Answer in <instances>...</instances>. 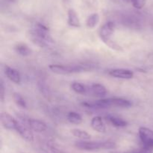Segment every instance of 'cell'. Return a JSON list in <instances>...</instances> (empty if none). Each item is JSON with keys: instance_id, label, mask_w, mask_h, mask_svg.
<instances>
[{"instance_id": "obj_1", "label": "cell", "mask_w": 153, "mask_h": 153, "mask_svg": "<svg viewBox=\"0 0 153 153\" xmlns=\"http://www.w3.org/2000/svg\"><path fill=\"white\" fill-rule=\"evenodd\" d=\"M30 40L40 47H46L54 43L48 27L41 23H37L28 31Z\"/></svg>"}, {"instance_id": "obj_2", "label": "cell", "mask_w": 153, "mask_h": 153, "mask_svg": "<svg viewBox=\"0 0 153 153\" xmlns=\"http://www.w3.org/2000/svg\"><path fill=\"white\" fill-rule=\"evenodd\" d=\"M84 106L94 109H104V108L115 106V107H129L131 106V102L123 98H110L101 99L93 102H83Z\"/></svg>"}, {"instance_id": "obj_3", "label": "cell", "mask_w": 153, "mask_h": 153, "mask_svg": "<svg viewBox=\"0 0 153 153\" xmlns=\"http://www.w3.org/2000/svg\"><path fill=\"white\" fill-rule=\"evenodd\" d=\"M95 65L93 64H52L49 66V68L53 73L61 75H68L71 74L82 73L93 70Z\"/></svg>"}, {"instance_id": "obj_4", "label": "cell", "mask_w": 153, "mask_h": 153, "mask_svg": "<svg viewBox=\"0 0 153 153\" xmlns=\"http://www.w3.org/2000/svg\"><path fill=\"white\" fill-rule=\"evenodd\" d=\"M75 146L83 151H99V150L114 149L117 148V144L113 141H88L80 140L75 142Z\"/></svg>"}, {"instance_id": "obj_5", "label": "cell", "mask_w": 153, "mask_h": 153, "mask_svg": "<svg viewBox=\"0 0 153 153\" xmlns=\"http://www.w3.org/2000/svg\"><path fill=\"white\" fill-rule=\"evenodd\" d=\"M138 134L143 146L145 153H152L153 150V130L146 127H140Z\"/></svg>"}, {"instance_id": "obj_6", "label": "cell", "mask_w": 153, "mask_h": 153, "mask_svg": "<svg viewBox=\"0 0 153 153\" xmlns=\"http://www.w3.org/2000/svg\"><path fill=\"white\" fill-rule=\"evenodd\" d=\"M21 120H22V123L28 125L31 130H34L36 132H43L47 128V125H46V123L39 119L31 118H24V119L22 118Z\"/></svg>"}, {"instance_id": "obj_7", "label": "cell", "mask_w": 153, "mask_h": 153, "mask_svg": "<svg viewBox=\"0 0 153 153\" xmlns=\"http://www.w3.org/2000/svg\"><path fill=\"white\" fill-rule=\"evenodd\" d=\"M31 130V129L28 125L18 122V124L16 128V131L20 135L21 137L30 142L34 141V134Z\"/></svg>"}, {"instance_id": "obj_8", "label": "cell", "mask_w": 153, "mask_h": 153, "mask_svg": "<svg viewBox=\"0 0 153 153\" xmlns=\"http://www.w3.org/2000/svg\"><path fill=\"white\" fill-rule=\"evenodd\" d=\"M108 74L111 76L118 79L130 80L134 77V72L129 69L126 68H115L110 70Z\"/></svg>"}, {"instance_id": "obj_9", "label": "cell", "mask_w": 153, "mask_h": 153, "mask_svg": "<svg viewBox=\"0 0 153 153\" xmlns=\"http://www.w3.org/2000/svg\"><path fill=\"white\" fill-rule=\"evenodd\" d=\"M1 122L4 128L10 130H16V125L18 124L17 120L6 112L1 113Z\"/></svg>"}, {"instance_id": "obj_10", "label": "cell", "mask_w": 153, "mask_h": 153, "mask_svg": "<svg viewBox=\"0 0 153 153\" xmlns=\"http://www.w3.org/2000/svg\"><path fill=\"white\" fill-rule=\"evenodd\" d=\"M88 93L97 97H103L107 94V88L101 83H93L88 86Z\"/></svg>"}, {"instance_id": "obj_11", "label": "cell", "mask_w": 153, "mask_h": 153, "mask_svg": "<svg viewBox=\"0 0 153 153\" xmlns=\"http://www.w3.org/2000/svg\"><path fill=\"white\" fill-rule=\"evenodd\" d=\"M114 28L115 25L113 22L109 21V22H105L100 29V33L99 34H100V37L101 40L106 38H111L112 34L114 32Z\"/></svg>"}, {"instance_id": "obj_12", "label": "cell", "mask_w": 153, "mask_h": 153, "mask_svg": "<svg viewBox=\"0 0 153 153\" xmlns=\"http://www.w3.org/2000/svg\"><path fill=\"white\" fill-rule=\"evenodd\" d=\"M4 74L11 82L16 84H19L21 82L22 78H21L20 73L16 69L5 65L4 66Z\"/></svg>"}, {"instance_id": "obj_13", "label": "cell", "mask_w": 153, "mask_h": 153, "mask_svg": "<svg viewBox=\"0 0 153 153\" xmlns=\"http://www.w3.org/2000/svg\"><path fill=\"white\" fill-rule=\"evenodd\" d=\"M67 23L70 26L74 27V28L81 27V22L79 15L73 9H69L67 12Z\"/></svg>"}, {"instance_id": "obj_14", "label": "cell", "mask_w": 153, "mask_h": 153, "mask_svg": "<svg viewBox=\"0 0 153 153\" xmlns=\"http://www.w3.org/2000/svg\"><path fill=\"white\" fill-rule=\"evenodd\" d=\"M91 126L94 130L99 133H105L106 131V128L103 122L102 118L101 116H94L91 121Z\"/></svg>"}, {"instance_id": "obj_15", "label": "cell", "mask_w": 153, "mask_h": 153, "mask_svg": "<svg viewBox=\"0 0 153 153\" xmlns=\"http://www.w3.org/2000/svg\"><path fill=\"white\" fill-rule=\"evenodd\" d=\"M14 50L16 53L22 56H28L31 53V50L29 46L24 43H19L15 45Z\"/></svg>"}, {"instance_id": "obj_16", "label": "cell", "mask_w": 153, "mask_h": 153, "mask_svg": "<svg viewBox=\"0 0 153 153\" xmlns=\"http://www.w3.org/2000/svg\"><path fill=\"white\" fill-rule=\"evenodd\" d=\"M108 120L109 122L112 124L113 126L117 128H124L127 126L128 122L123 118H120V117L114 116H108L107 117Z\"/></svg>"}, {"instance_id": "obj_17", "label": "cell", "mask_w": 153, "mask_h": 153, "mask_svg": "<svg viewBox=\"0 0 153 153\" xmlns=\"http://www.w3.org/2000/svg\"><path fill=\"white\" fill-rule=\"evenodd\" d=\"M100 15L97 13H94L92 14H91L90 16H88V17L87 18L86 22V26L89 28H94V27H96L97 26V24L100 22Z\"/></svg>"}, {"instance_id": "obj_18", "label": "cell", "mask_w": 153, "mask_h": 153, "mask_svg": "<svg viewBox=\"0 0 153 153\" xmlns=\"http://www.w3.org/2000/svg\"><path fill=\"white\" fill-rule=\"evenodd\" d=\"M72 134L76 137L79 138V139L82 140H88L91 139V134H88V132L85 131V130L79 128H74L71 130Z\"/></svg>"}, {"instance_id": "obj_19", "label": "cell", "mask_w": 153, "mask_h": 153, "mask_svg": "<svg viewBox=\"0 0 153 153\" xmlns=\"http://www.w3.org/2000/svg\"><path fill=\"white\" fill-rule=\"evenodd\" d=\"M72 90L76 93L79 94H88V86H86L84 84L78 82H73L71 84Z\"/></svg>"}, {"instance_id": "obj_20", "label": "cell", "mask_w": 153, "mask_h": 153, "mask_svg": "<svg viewBox=\"0 0 153 153\" xmlns=\"http://www.w3.org/2000/svg\"><path fill=\"white\" fill-rule=\"evenodd\" d=\"M67 120L70 122L72 124H79L82 122L83 119H82V116L78 112H74V111H70L68 114H67Z\"/></svg>"}, {"instance_id": "obj_21", "label": "cell", "mask_w": 153, "mask_h": 153, "mask_svg": "<svg viewBox=\"0 0 153 153\" xmlns=\"http://www.w3.org/2000/svg\"><path fill=\"white\" fill-rule=\"evenodd\" d=\"M102 41L106 45V46H108L109 48H111V50L115 51H118V52H120V51H123L122 46L118 44L117 43H116L115 41H114L111 38H106V39H102Z\"/></svg>"}, {"instance_id": "obj_22", "label": "cell", "mask_w": 153, "mask_h": 153, "mask_svg": "<svg viewBox=\"0 0 153 153\" xmlns=\"http://www.w3.org/2000/svg\"><path fill=\"white\" fill-rule=\"evenodd\" d=\"M13 101L15 102L16 105H17L19 107L22 108V109H25L26 108L27 106V104L25 100L24 99V98L20 94L17 92H15L13 93Z\"/></svg>"}, {"instance_id": "obj_23", "label": "cell", "mask_w": 153, "mask_h": 153, "mask_svg": "<svg viewBox=\"0 0 153 153\" xmlns=\"http://www.w3.org/2000/svg\"><path fill=\"white\" fill-rule=\"evenodd\" d=\"M146 0H132L131 4L135 8L141 9L144 7L145 4H146Z\"/></svg>"}, {"instance_id": "obj_24", "label": "cell", "mask_w": 153, "mask_h": 153, "mask_svg": "<svg viewBox=\"0 0 153 153\" xmlns=\"http://www.w3.org/2000/svg\"><path fill=\"white\" fill-rule=\"evenodd\" d=\"M4 94H5V91H4V84H3V82L1 81V85H0V98H1V102L4 101Z\"/></svg>"}, {"instance_id": "obj_25", "label": "cell", "mask_w": 153, "mask_h": 153, "mask_svg": "<svg viewBox=\"0 0 153 153\" xmlns=\"http://www.w3.org/2000/svg\"><path fill=\"white\" fill-rule=\"evenodd\" d=\"M124 1L127 2H129V3H131V2H132V0H124Z\"/></svg>"}, {"instance_id": "obj_26", "label": "cell", "mask_w": 153, "mask_h": 153, "mask_svg": "<svg viewBox=\"0 0 153 153\" xmlns=\"http://www.w3.org/2000/svg\"><path fill=\"white\" fill-rule=\"evenodd\" d=\"M7 1L10 2H15V1H16V0H7Z\"/></svg>"}, {"instance_id": "obj_27", "label": "cell", "mask_w": 153, "mask_h": 153, "mask_svg": "<svg viewBox=\"0 0 153 153\" xmlns=\"http://www.w3.org/2000/svg\"><path fill=\"white\" fill-rule=\"evenodd\" d=\"M21 153H22V152H21Z\"/></svg>"}]
</instances>
